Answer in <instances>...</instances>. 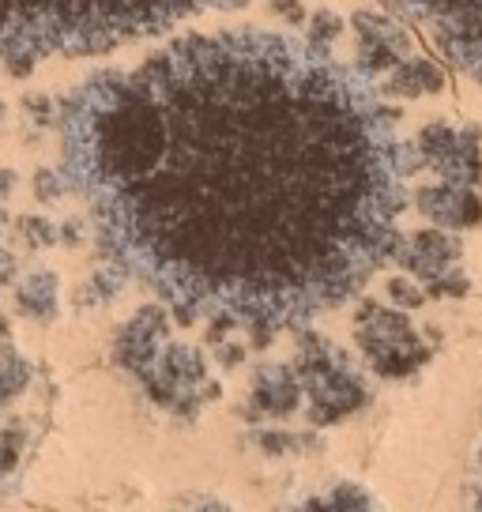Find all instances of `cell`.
<instances>
[{"instance_id":"6da1fadb","label":"cell","mask_w":482,"mask_h":512,"mask_svg":"<svg viewBox=\"0 0 482 512\" xmlns=\"http://www.w3.org/2000/svg\"><path fill=\"white\" fill-rule=\"evenodd\" d=\"M61 174L117 272L185 324L332 313L396 256L415 144L370 76L275 31L189 34L61 106Z\"/></svg>"},{"instance_id":"7a4b0ae2","label":"cell","mask_w":482,"mask_h":512,"mask_svg":"<svg viewBox=\"0 0 482 512\" xmlns=\"http://www.w3.org/2000/svg\"><path fill=\"white\" fill-rule=\"evenodd\" d=\"M241 0H0V64L31 76L42 57H87L162 34Z\"/></svg>"},{"instance_id":"3957f363","label":"cell","mask_w":482,"mask_h":512,"mask_svg":"<svg viewBox=\"0 0 482 512\" xmlns=\"http://www.w3.org/2000/svg\"><path fill=\"white\" fill-rule=\"evenodd\" d=\"M294 373L302 381V396H306L309 418L317 426H332L339 418L354 415L366 403V381L354 369L343 347H336L328 336L317 332H302L298 339V362Z\"/></svg>"},{"instance_id":"277c9868","label":"cell","mask_w":482,"mask_h":512,"mask_svg":"<svg viewBox=\"0 0 482 512\" xmlns=\"http://www.w3.org/2000/svg\"><path fill=\"white\" fill-rule=\"evenodd\" d=\"M136 381L162 411H174V415H196L204 403L219 396L208 358L189 343H177V339L162 343V351L136 373Z\"/></svg>"},{"instance_id":"5b68a950","label":"cell","mask_w":482,"mask_h":512,"mask_svg":"<svg viewBox=\"0 0 482 512\" xmlns=\"http://www.w3.org/2000/svg\"><path fill=\"white\" fill-rule=\"evenodd\" d=\"M434 34L452 68L482 83V0H388Z\"/></svg>"},{"instance_id":"8992f818","label":"cell","mask_w":482,"mask_h":512,"mask_svg":"<svg viewBox=\"0 0 482 512\" xmlns=\"http://www.w3.org/2000/svg\"><path fill=\"white\" fill-rule=\"evenodd\" d=\"M354 339H358V347H362L366 362L373 366V373L388 377V381L411 377L430 358V347L422 343V336L407 320V313L388 309V305H362Z\"/></svg>"},{"instance_id":"52a82bcc","label":"cell","mask_w":482,"mask_h":512,"mask_svg":"<svg viewBox=\"0 0 482 512\" xmlns=\"http://www.w3.org/2000/svg\"><path fill=\"white\" fill-rule=\"evenodd\" d=\"M415 155L449 185L475 189L482 181V132L475 125L430 121L415 136Z\"/></svg>"},{"instance_id":"ba28073f","label":"cell","mask_w":482,"mask_h":512,"mask_svg":"<svg viewBox=\"0 0 482 512\" xmlns=\"http://www.w3.org/2000/svg\"><path fill=\"white\" fill-rule=\"evenodd\" d=\"M464 256V245L460 238H452L445 230H418L407 241L396 245V260L403 264V272L415 275V279H441V275L456 272Z\"/></svg>"},{"instance_id":"9c48e42d","label":"cell","mask_w":482,"mask_h":512,"mask_svg":"<svg viewBox=\"0 0 482 512\" xmlns=\"http://www.w3.org/2000/svg\"><path fill=\"white\" fill-rule=\"evenodd\" d=\"M166 339H170V320L162 313V305H144V309L117 332L113 358H117V366L129 369L132 377H136V373L162 351Z\"/></svg>"},{"instance_id":"30bf717a","label":"cell","mask_w":482,"mask_h":512,"mask_svg":"<svg viewBox=\"0 0 482 512\" xmlns=\"http://www.w3.org/2000/svg\"><path fill=\"white\" fill-rule=\"evenodd\" d=\"M415 204L441 230H471V226L482 223L479 192L467 189V185H449V181L426 185V189L415 192Z\"/></svg>"},{"instance_id":"8fae6325","label":"cell","mask_w":482,"mask_h":512,"mask_svg":"<svg viewBox=\"0 0 482 512\" xmlns=\"http://www.w3.org/2000/svg\"><path fill=\"white\" fill-rule=\"evenodd\" d=\"M302 381L294 366H283V362H272V366H260L253 373V411L260 418H290L298 407H302Z\"/></svg>"},{"instance_id":"7c38bea8","label":"cell","mask_w":482,"mask_h":512,"mask_svg":"<svg viewBox=\"0 0 482 512\" xmlns=\"http://www.w3.org/2000/svg\"><path fill=\"white\" fill-rule=\"evenodd\" d=\"M16 309L34 324H53L61 313V283L53 272H27L16 283Z\"/></svg>"},{"instance_id":"4fadbf2b","label":"cell","mask_w":482,"mask_h":512,"mask_svg":"<svg viewBox=\"0 0 482 512\" xmlns=\"http://www.w3.org/2000/svg\"><path fill=\"white\" fill-rule=\"evenodd\" d=\"M351 27H354V34H358V42L388 46V49H396L400 57L411 53V34H407V27H400L396 19L385 16V12H377V8H362V12H354Z\"/></svg>"},{"instance_id":"5bb4252c","label":"cell","mask_w":482,"mask_h":512,"mask_svg":"<svg viewBox=\"0 0 482 512\" xmlns=\"http://www.w3.org/2000/svg\"><path fill=\"white\" fill-rule=\"evenodd\" d=\"M441 87H445V72L434 61H400L388 72V83H385L388 95H407V98L437 95Z\"/></svg>"},{"instance_id":"9a60e30c","label":"cell","mask_w":482,"mask_h":512,"mask_svg":"<svg viewBox=\"0 0 482 512\" xmlns=\"http://www.w3.org/2000/svg\"><path fill=\"white\" fill-rule=\"evenodd\" d=\"M290 512H381V509H377V501L366 490H358V486H336L328 494L309 497L302 505H294Z\"/></svg>"},{"instance_id":"2e32d148","label":"cell","mask_w":482,"mask_h":512,"mask_svg":"<svg viewBox=\"0 0 482 512\" xmlns=\"http://www.w3.org/2000/svg\"><path fill=\"white\" fill-rule=\"evenodd\" d=\"M31 384V366H27V358H19V354H0V407L8 400H16L19 392Z\"/></svg>"},{"instance_id":"e0dca14e","label":"cell","mask_w":482,"mask_h":512,"mask_svg":"<svg viewBox=\"0 0 482 512\" xmlns=\"http://www.w3.org/2000/svg\"><path fill=\"white\" fill-rule=\"evenodd\" d=\"M339 34H343V19L328 8H317V16H309V42L317 46H332Z\"/></svg>"},{"instance_id":"ac0fdd59","label":"cell","mask_w":482,"mask_h":512,"mask_svg":"<svg viewBox=\"0 0 482 512\" xmlns=\"http://www.w3.org/2000/svg\"><path fill=\"white\" fill-rule=\"evenodd\" d=\"M19 234L27 238V245L42 249V245H53V241H57V226L49 223L46 215H23V219H19Z\"/></svg>"},{"instance_id":"d6986e66","label":"cell","mask_w":482,"mask_h":512,"mask_svg":"<svg viewBox=\"0 0 482 512\" xmlns=\"http://www.w3.org/2000/svg\"><path fill=\"white\" fill-rule=\"evenodd\" d=\"M388 298H392V305H400V309H418L430 294H426L422 287H415L411 279L396 275V279H388Z\"/></svg>"},{"instance_id":"ffe728a7","label":"cell","mask_w":482,"mask_h":512,"mask_svg":"<svg viewBox=\"0 0 482 512\" xmlns=\"http://www.w3.org/2000/svg\"><path fill=\"white\" fill-rule=\"evenodd\" d=\"M467 275L464 272H449L441 275V279H430V287H426V294L430 298H460V294H467Z\"/></svg>"},{"instance_id":"44dd1931","label":"cell","mask_w":482,"mask_h":512,"mask_svg":"<svg viewBox=\"0 0 482 512\" xmlns=\"http://www.w3.org/2000/svg\"><path fill=\"white\" fill-rule=\"evenodd\" d=\"M34 192H38V200H57V196H65L68 192L65 174H49V170H42V174L34 177Z\"/></svg>"},{"instance_id":"7402d4cb","label":"cell","mask_w":482,"mask_h":512,"mask_svg":"<svg viewBox=\"0 0 482 512\" xmlns=\"http://www.w3.org/2000/svg\"><path fill=\"white\" fill-rule=\"evenodd\" d=\"M19 441H23V437H19L16 430L0 433V475L16 467V460H19Z\"/></svg>"},{"instance_id":"603a6c76","label":"cell","mask_w":482,"mask_h":512,"mask_svg":"<svg viewBox=\"0 0 482 512\" xmlns=\"http://www.w3.org/2000/svg\"><path fill=\"white\" fill-rule=\"evenodd\" d=\"M272 12L279 19H287L290 27H302L306 23V8H302V0H272Z\"/></svg>"},{"instance_id":"cb8c5ba5","label":"cell","mask_w":482,"mask_h":512,"mask_svg":"<svg viewBox=\"0 0 482 512\" xmlns=\"http://www.w3.org/2000/svg\"><path fill=\"white\" fill-rule=\"evenodd\" d=\"M241 358H245V347H238V343H223V347H219V362H223V366H238Z\"/></svg>"},{"instance_id":"d4e9b609","label":"cell","mask_w":482,"mask_h":512,"mask_svg":"<svg viewBox=\"0 0 482 512\" xmlns=\"http://www.w3.org/2000/svg\"><path fill=\"white\" fill-rule=\"evenodd\" d=\"M181 512H230V509L215 505V501H204V505H189V509H181Z\"/></svg>"},{"instance_id":"484cf974","label":"cell","mask_w":482,"mask_h":512,"mask_svg":"<svg viewBox=\"0 0 482 512\" xmlns=\"http://www.w3.org/2000/svg\"><path fill=\"white\" fill-rule=\"evenodd\" d=\"M27 106H31L38 117H42V113H49V102H42V98H27Z\"/></svg>"},{"instance_id":"4316f807","label":"cell","mask_w":482,"mask_h":512,"mask_svg":"<svg viewBox=\"0 0 482 512\" xmlns=\"http://www.w3.org/2000/svg\"><path fill=\"white\" fill-rule=\"evenodd\" d=\"M0 272H4V249H0Z\"/></svg>"},{"instance_id":"83f0119b","label":"cell","mask_w":482,"mask_h":512,"mask_svg":"<svg viewBox=\"0 0 482 512\" xmlns=\"http://www.w3.org/2000/svg\"><path fill=\"white\" fill-rule=\"evenodd\" d=\"M475 512H482V494H479V509H475Z\"/></svg>"},{"instance_id":"f1b7e54d","label":"cell","mask_w":482,"mask_h":512,"mask_svg":"<svg viewBox=\"0 0 482 512\" xmlns=\"http://www.w3.org/2000/svg\"><path fill=\"white\" fill-rule=\"evenodd\" d=\"M0 121H4V106H0Z\"/></svg>"}]
</instances>
